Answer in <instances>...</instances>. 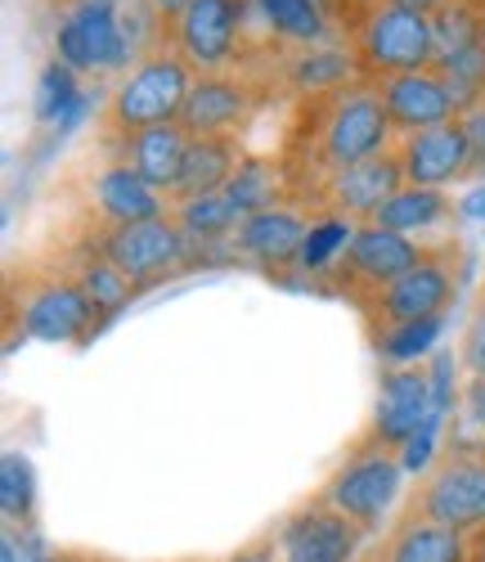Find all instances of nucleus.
Masks as SVG:
<instances>
[{"mask_svg": "<svg viewBox=\"0 0 485 562\" xmlns=\"http://www.w3.org/2000/svg\"><path fill=\"white\" fill-rule=\"evenodd\" d=\"M229 199V207L238 216H257V212H270L279 207L283 199V171L270 167V162H257V158H243L238 171L229 176V184L221 190Z\"/></svg>", "mask_w": 485, "mask_h": 562, "instance_id": "26", "label": "nucleus"}, {"mask_svg": "<svg viewBox=\"0 0 485 562\" xmlns=\"http://www.w3.org/2000/svg\"><path fill=\"white\" fill-rule=\"evenodd\" d=\"M351 234H356V225L347 216H319V221H311V234H306V244H302L297 266L306 274H319V270L337 266V257H342L347 244H351Z\"/></svg>", "mask_w": 485, "mask_h": 562, "instance_id": "32", "label": "nucleus"}, {"mask_svg": "<svg viewBox=\"0 0 485 562\" xmlns=\"http://www.w3.org/2000/svg\"><path fill=\"white\" fill-rule=\"evenodd\" d=\"M90 203L100 225H135V221H158L171 212V199L158 194L149 180H139L131 167L113 162L94 176L90 184Z\"/></svg>", "mask_w": 485, "mask_h": 562, "instance_id": "20", "label": "nucleus"}, {"mask_svg": "<svg viewBox=\"0 0 485 562\" xmlns=\"http://www.w3.org/2000/svg\"><path fill=\"white\" fill-rule=\"evenodd\" d=\"M377 562H472V536L441 527V522H427L414 513V518L401 522L392 531V540L382 544Z\"/></svg>", "mask_w": 485, "mask_h": 562, "instance_id": "21", "label": "nucleus"}, {"mask_svg": "<svg viewBox=\"0 0 485 562\" xmlns=\"http://www.w3.org/2000/svg\"><path fill=\"white\" fill-rule=\"evenodd\" d=\"M459 360L467 364L472 379H485V302L476 306V315L467 319V334H463V351Z\"/></svg>", "mask_w": 485, "mask_h": 562, "instance_id": "35", "label": "nucleus"}, {"mask_svg": "<svg viewBox=\"0 0 485 562\" xmlns=\"http://www.w3.org/2000/svg\"><path fill=\"white\" fill-rule=\"evenodd\" d=\"M441 329H445V315L418 319V324H396V329H382V334H377V356L392 360V364H409V360L427 356L436 342H441Z\"/></svg>", "mask_w": 485, "mask_h": 562, "instance_id": "33", "label": "nucleus"}, {"mask_svg": "<svg viewBox=\"0 0 485 562\" xmlns=\"http://www.w3.org/2000/svg\"><path fill=\"white\" fill-rule=\"evenodd\" d=\"M229 562H279V558H274V544H270V536H266V540H257V544H248V549H238Z\"/></svg>", "mask_w": 485, "mask_h": 562, "instance_id": "37", "label": "nucleus"}, {"mask_svg": "<svg viewBox=\"0 0 485 562\" xmlns=\"http://www.w3.org/2000/svg\"><path fill=\"white\" fill-rule=\"evenodd\" d=\"M94 252H104L135 289L158 284V279L176 274L189 261L193 239L180 229V221L167 212L158 221H135V225H100V239L90 244Z\"/></svg>", "mask_w": 485, "mask_h": 562, "instance_id": "6", "label": "nucleus"}, {"mask_svg": "<svg viewBox=\"0 0 485 562\" xmlns=\"http://www.w3.org/2000/svg\"><path fill=\"white\" fill-rule=\"evenodd\" d=\"M377 95L386 104V117H392L396 135H418V131H431V126H445V122L463 117L441 68L386 77V81H377Z\"/></svg>", "mask_w": 485, "mask_h": 562, "instance_id": "15", "label": "nucleus"}, {"mask_svg": "<svg viewBox=\"0 0 485 562\" xmlns=\"http://www.w3.org/2000/svg\"><path fill=\"white\" fill-rule=\"evenodd\" d=\"M14 319H19L23 338L50 342V347H68V342H81L90 334L94 306L81 293L77 279H41V284H32L23 293Z\"/></svg>", "mask_w": 485, "mask_h": 562, "instance_id": "13", "label": "nucleus"}, {"mask_svg": "<svg viewBox=\"0 0 485 562\" xmlns=\"http://www.w3.org/2000/svg\"><path fill=\"white\" fill-rule=\"evenodd\" d=\"M427 252L431 248H422L418 239H409V234H396V229H386L377 221H360L347 252L332 266V279H337L342 293L369 302L386 284H396L401 274H409Z\"/></svg>", "mask_w": 485, "mask_h": 562, "instance_id": "7", "label": "nucleus"}, {"mask_svg": "<svg viewBox=\"0 0 485 562\" xmlns=\"http://www.w3.org/2000/svg\"><path fill=\"white\" fill-rule=\"evenodd\" d=\"M427 414H431V379H427V369H409V364L392 369L382 379V387H377L364 446L401 454L414 441V432L427 424Z\"/></svg>", "mask_w": 485, "mask_h": 562, "instance_id": "14", "label": "nucleus"}, {"mask_svg": "<svg viewBox=\"0 0 485 562\" xmlns=\"http://www.w3.org/2000/svg\"><path fill=\"white\" fill-rule=\"evenodd\" d=\"M184 154H189V131L180 122H167V126H149V131L122 135L117 162L131 167L139 180H149L158 194L176 199V184H180V171H184Z\"/></svg>", "mask_w": 485, "mask_h": 562, "instance_id": "19", "label": "nucleus"}, {"mask_svg": "<svg viewBox=\"0 0 485 562\" xmlns=\"http://www.w3.org/2000/svg\"><path fill=\"white\" fill-rule=\"evenodd\" d=\"M396 190H405V162L401 149H386L369 162H356L347 171H337L319 184L328 216H347V221H373L377 207L392 199Z\"/></svg>", "mask_w": 485, "mask_h": 562, "instance_id": "16", "label": "nucleus"}, {"mask_svg": "<svg viewBox=\"0 0 485 562\" xmlns=\"http://www.w3.org/2000/svg\"><path fill=\"white\" fill-rule=\"evenodd\" d=\"M0 562H64V558L36 527H5V536H0Z\"/></svg>", "mask_w": 485, "mask_h": 562, "instance_id": "34", "label": "nucleus"}, {"mask_svg": "<svg viewBox=\"0 0 485 562\" xmlns=\"http://www.w3.org/2000/svg\"><path fill=\"white\" fill-rule=\"evenodd\" d=\"M72 279L81 284V293L90 297L94 315H117V311L139 293V289L131 284V279H126V274H122L104 252H94V248H90V257L77 266V274H72Z\"/></svg>", "mask_w": 485, "mask_h": 562, "instance_id": "28", "label": "nucleus"}, {"mask_svg": "<svg viewBox=\"0 0 485 562\" xmlns=\"http://www.w3.org/2000/svg\"><path fill=\"white\" fill-rule=\"evenodd\" d=\"M252 10L283 45H324L328 41V14L319 0H252Z\"/></svg>", "mask_w": 485, "mask_h": 562, "instance_id": "25", "label": "nucleus"}, {"mask_svg": "<svg viewBox=\"0 0 485 562\" xmlns=\"http://www.w3.org/2000/svg\"><path fill=\"white\" fill-rule=\"evenodd\" d=\"M459 293V274H454V248H431L409 274H401L396 284H386L382 293H373L364 302L369 319L382 329H396V324H418V319H436L445 315L450 302Z\"/></svg>", "mask_w": 485, "mask_h": 562, "instance_id": "8", "label": "nucleus"}, {"mask_svg": "<svg viewBox=\"0 0 485 562\" xmlns=\"http://www.w3.org/2000/svg\"><path fill=\"white\" fill-rule=\"evenodd\" d=\"M238 162H243L238 139H225V135H189L184 171H180V184H176V199L171 203L221 194L225 184H229V176L238 171Z\"/></svg>", "mask_w": 485, "mask_h": 562, "instance_id": "22", "label": "nucleus"}, {"mask_svg": "<svg viewBox=\"0 0 485 562\" xmlns=\"http://www.w3.org/2000/svg\"><path fill=\"white\" fill-rule=\"evenodd\" d=\"M283 81L297 90V95L315 100V95H328V90H342L351 81H360V68H356V55L351 45H302V50L287 55V68H283Z\"/></svg>", "mask_w": 485, "mask_h": 562, "instance_id": "23", "label": "nucleus"}, {"mask_svg": "<svg viewBox=\"0 0 485 562\" xmlns=\"http://www.w3.org/2000/svg\"><path fill=\"white\" fill-rule=\"evenodd\" d=\"M418 518L454 527L463 536L485 531V454H454L427 477L418 495Z\"/></svg>", "mask_w": 485, "mask_h": 562, "instance_id": "10", "label": "nucleus"}, {"mask_svg": "<svg viewBox=\"0 0 485 562\" xmlns=\"http://www.w3.org/2000/svg\"><path fill=\"white\" fill-rule=\"evenodd\" d=\"M257 109H261V95L243 72H207V77H193V90L180 109V126L189 135L238 139L257 117Z\"/></svg>", "mask_w": 485, "mask_h": 562, "instance_id": "12", "label": "nucleus"}, {"mask_svg": "<svg viewBox=\"0 0 485 562\" xmlns=\"http://www.w3.org/2000/svg\"><path fill=\"white\" fill-rule=\"evenodd\" d=\"M392 5H405V10H418V14H436V10H445L450 0H392Z\"/></svg>", "mask_w": 485, "mask_h": 562, "instance_id": "40", "label": "nucleus"}, {"mask_svg": "<svg viewBox=\"0 0 485 562\" xmlns=\"http://www.w3.org/2000/svg\"><path fill=\"white\" fill-rule=\"evenodd\" d=\"M431 32H436V64H445L481 41L476 27V0H450L445 10L431 14Z\"/></svg>", "mask_w": 485, "mask_h": 562, "instance_id": "31", "label": "nucleus"}, {"mask_svg": "<svg viewBox=\"0 0 485 562\" xmlns=\"http://www.w3.org/2000/svg\"><path fill=\"white\" fill-rule=\"evenodd\" d=\"M401 162H405V184H422V190H445V184L472 176L463 122L454 117L445 126L405 135L401 139Z\"/></svg>", "mask_w": 485, "mask_h": 562, "instance_id": "17", "label": "nucleus"}, {"mask_svg": "<svg viewBox=\"0 0 485 562\" xmlns=\"http://www.w3.org/2000/svg\"><path fill=\"white\" fill-rule=\"evenodd\" d=\"M64 562H90V558H64Z\"/></svg>", "mask_w": 485, "mask_h": 562, "instance_id": "43", "label": "nucleus"}, {"mask_svg": "<svg viewBox=\"0 0 485 562\" xmlns=\"http://www.w3.org/2000/svg\"><path fill=\"white\" fill-rule=\"evenodd\" d=\"M405 491V463L396 459V450H373V446H360L337 473L324 482L319 499L342 513L347 522H356L364 536H373L392 504L401 499Z\"/></svg>", "mask_w": 485, "mask_h": 562, "instance_id": "4", "label": "nucleus"}, {"mask_svg": "<svg viewBox=\"0 0 485 562\" xmlns=\"http://www.w3.org/2000/svg\"><path fill=\"white\" fill-rule=\"evenodd\" d=\"M193 90V68L176 55V50H158V55H144L109 95L104 109V131L109 135H135V131H149V126H167L180 122V109Z\"/></svg>", "mask_w": 485, "mask_h": 562, "instance_id": "3", "label": "nucleus"}, {"mask_svg": "<svg viewBox=\"0 0 485 562\" xmlns=\"http://www.w3.org/2000/svg\"><path fill=\"white\" fill-rule=\"evenodd\" d=\"M396 139V126L386 117V104L377 95V81H351L342 90L306 100V126L293 135V167L287 176H319V184L356 162H369Z\"/></svg>", "mask_w": 485, "mask_h": 562, "instance_id": "1", "label": "nucleus"}, {"mask_svg": "<svg viewBox=\"0 0 485 562\" xmlns=\"http://www.w3.org/2000/svg\"><path fill=\"white\" fill-rule=\"evenodd\" d=\"M64 5H68V10H72V5H81V0H64Z\"/></svg>", "mask_w": 485, "mask_h": 562, "instance_id": "42", "label": "nucleus"}, {"mask_svg": "<svg viewBox=\"0 0 485 562\" xmlns=\"http://www.w3.org/2000/svg\"><path fill=\"white\" fill-rule=\"evenodd\" d=\"M252 0H193V5L167 27V50H176L193 77L234 72L243 59V23Z\"/></svg>", "mask_w": 485, "mask_h": 562, "instance_id": "5", "label": "nucleus"}, {"mask_svg": "<svg viewBox=\"0 0 485 562\" xmlns=\"http://www.w3.org/2000/svg\"><path fill=\"white\" fill-rule=\"evenodd\" d=\"M454 216V203H450V194L445 190H422V184H405V190H396L392 199H386L382 207H377V225H386V229H396V234H427V229H436V225H445Z\"/></svg>", "mask_w": 485, "mask_h": 562, "instance_id": "24", "label": "nucleus"}, {"mask_svg": "<svg viewBox=\"0 0 485 562\" xmlns=\"http://www.w3.org/2000/svg\"><path fill=\"white\" fill-rule=\"evenodd\" d=\"M459 212H463V216H472V221H485V190H476V194H467Z\"/></svg>", "mask_w": 485, "mask_h": 562, "instance_id": "39", "label": "nucleus"}, {"mask_svg": "<svg viewBox=\"0 0 485 562\" xmlns=\"http://www.w3.org/2000/svg\"><path fill=\"white\" fill-rule=\"evenodd\" d=\"M279 562H356L364 531L347 522L342 513H332L324 499L287 513L270 536Z\"/></svg>", "mask_w": 485, "mask_h": 562, "instance_id": "11", "label": "nucleus"}, {"mask_svg": "<svg viewBox=\"0 0 485 562\" xmlns=\"http://www.w3.org/2000/svg\"><path fill=\"white\" fill-rule=\"evenodd\" d=\"M32 109H36V122H55L59 131L72 126L81 117V109H86L81 90H77V72L55 59L50 68L41 72V81H36V104Z\"/></svg>", "mask_w": 485, "mask_h": 562, "instance_id": "29", "label": "nucleus"}, {"mask_svg": "<svg viewBox=\"0 0 485 562\" xmlns=\"http://www.w3.org/2000/svg\"><path fill=\"white\" fill-rule=\"evenodd\" d=\"M55 55L72 72H117L135 55L122 32V10L117 0H81V5L64 10L55 27Z\"/></svg>", "mask_w": 485, "mask_h": 562, "instance_id": "9", "label": "nucleus"}, {"mask_svg": "<svg viewBox=\"0 0 485 562\" xmlns=\"http://www.w3.org/2000/svg\"><path fill=\"white\" fill-rule=\"evenodd\" d=\"M463 131H467V154H472V176H485V100L476 109H467L463 117Z\"/></svg>", "mask_w": 485, "mask_h": 562, "instance_id": "36", "label": "nucleus"}, {"mask_svg": "<svg viewBox=\"0 0 485 562\" xmlns=\"http://www.w3.org/2000/svg\"><path fill=\"white\" fill-rule=\"evenodd\" d=\"M171 216L180 221V229L189 234L193 244H221V239H234L238 229V212L229 207L225 194H203V199H184V203H171Z\"/></svg>", "mask_w": 485, "mask_h": 562, "instance_id": "27", "label": "nucleus"}, {"mask_svg": "<svg viewBox=\"0 0 485 562\" xmlns=\"http://www.w3.org/2000/svg\"><path fill=\"white\" fill-rule=\"evenodd\" d=\"M476 27H481V45H485V0H476Z\"/></svg>", "mask_w": 485, "mask_h": 562, "instance_id": "41", "label": "nucleus"}, {"mask_svg": "<svg viewBox=\"0 0 485 562\" xmlns=\"http://www.w3.org/2000/svg\"><path fill=\"white\" fill-rule=\"evenodd\" d=\"M189 5H193V0H154V10H158V19H162L167 27H171Z\"/></svg>", "mask_w": 485, "mask_h": 562, "instance_id": "38", "label": "nucleus"}, {"mask_svg": "<svg viewBox=\"0 0 485 562\" xmlns=\"http://www.w3.org/2000/svg\"><path fill=\"white\" fill-rule=\"evenodd\" d=\"M311 234V221L293 207H270L257 216H243L234 229V252L248 257L266 270H283V266H297L302 244Z\"/></svg>", "mask_w": 485, "mask_h": 562, "instance_id": "18", "label": "nucleus"}, {"mask_svg": "<svg viewBox=\"0 0 485 562\" xmlns=\"http://www.w3.org/2000/svg\"><path fill=\"white\" fill-rule=\"evenodd\" d=\"M0 513H5V527H32L36 473H32L27 454H19V450L0 454Z\"/></svg>", "mask_w": 485, "mask_h": 562, "instance_id": "30", "label": "nucleus"}, {"mask_svg": "<svg viewBox=\"0 0 485 562\" xmlns=\"http://www.w3.org/2000/svg\"><path fill=\"white\" fill-rule=\"evenodd\" d=\"M351 55L364 81L436 68L431 14L392 5V0H364V10L351 23Z\"/></svg>", "mask_w": 485, "mask_h": 562, "instance_id": "2", "label": "nucleus"}]
</instances>
